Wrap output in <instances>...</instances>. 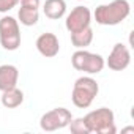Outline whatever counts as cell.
Instances as JSON below:
<instances>
[{"mask_svg": "<svg viewBox=\"0 0 134 134\" xmlns=\"http://www.w3.org/2000/svg\"><path fill=\"white\" fill-rule=\"evenodd\" d=\"M131 13V5L128 0H114L110 3L96 7L93 18L99 25H118Z\"/></svg>", "mask_w": 134, "mask_h": 134, "instance_id": "6da1fadb", "label": "cell"}, {"mask_svg": "<svg viewBox=\"0 0 134 134\" xmlns=\"http://www.w3.org/2000/svg\"><path fill=\"white\" fill-rule=\"evenodd\" d=\"M98 92H99L98 82L90 76H82V77L76 79V82L73 85V92H71L73 104L79 109H87L92 106Z\"/></svg>", "mask_w": 134, "mask_h": 134, "instance_id": "7a4b0ae2", "label": "cell"}, {"mask_svg": "<svg viewBox=\"0 0 134 134\" xmlns=\"http://www.w3.org/2000/svg\"><path fill=\"white\" fill-rule=\"evenodd\" d=\"M84 121L87 125L88 132L114 134L117 131V128H115V115L109 107H99L96 110L88 112L84 117Z\"/></svg>", "mask_w": 134, "mask_h": 134, "instance_id": "3957f363", "label": "cell"}, {"mask_svg": "<svg viewBox=\"0 0 134 134\" xmlns=\"http://www.w3.org/2000/svg\"><path fill=\"white\" fill-rule=\"evenodd\" d=\"M71 65L73 68L77 71H84L87 74H98L103 71V68L106 66L103 55L99 54H93L88 52L85 49H77L73 57H71Z\"/></svg>", "mask_w": 134, "mask_h": 134, "instance_id": "277c9868", "label": "cell"}, {"mask_svg": "<svg viewBox=\"0 0 134 134\" xmlns=\"http://www.w3.org/2000/svg\"><path fill=\"white\" fill-rule=\"evenodd\" d=\"M0 44L5 51H16L21 46L19 22L13 16H3L0 19Z\"/></svg>", "mask_w": 134, "mask_h": 134, "instance_id": "5b68a950", "label": "cell"}, {"mask_svg": "<svg viewBox=\"0 0 134 134\" xmlns=\"http://www.w3.org/2000/svg\"><path fill=\"white\" fill-rule=\"evenodd\" d=\"M71 118H73V115L66 107H55V109L41 115L40 126H41L43 131L52 132V131H57V129L68 128Z\"/></svg>", "mask_w": 134, "mask_h": 134, "instance_id": "8992f818", "label": "cell"}, {"mask_svg": "<svg viewBox=\"0 0 134 134\" xmlns=\"http://www.w3.org/2000/svg\"><path fill=\"white\" fill-rule=\"evenodd\" d=\"M90 22H92V11L87 8V7H76L71 10V13L66 16V21H65V27L70 33H74V32H79L85 27H90Z\"/></svg>", "mask_w": 134, "mask_h": 134, "instance_id": "52a82bcc", "label": "cell"}, {"mask_svg": "<svg viewBox=\"0 0 134 134\" xmlns=\"http://www.w3.org/2000/svg\"><path fill=\"white\" fill-rule=\"evenodd\" d=\"M104 63L107 65V68L112 70V71H123V70H126L129 66V63H131L129 49L123 43H117L112 47L107 60H104Z\"/></svg>", "mask_w": 134, "mask_h": 134, "instance_id": "ba28073f", "label": "cell"}, {"mask_svg": "<svg viewBox=\"0 0 134 134\" xmlns=\"http://www.w3.org/2000/svg\"><path fill=\"white\" fill-rule=\"evenodd\" d=\"M36 49L46 58H52V57L58 55V52H60V43H58L57 35L51 33V32L41 33L36 38Z\"/></svg>", "mask_w": 134, "mask_h": 134, "instance_id": "9c48e42d", "label": "cell"}, {"mask_svg": "<svg viewBox=\"0 0 134 134\" xmlns=\"http://www.w3.org/2000/svg\"><path fill=\"white\" fill-rule=\"evenodd\" d=\"M19 71L14 65H0V92L16 87Z\"/></svg>", "mask_w": 134, "mask_h": 134, "instance_id": "30bf717a", "label": "cell"}, {"mask_svg": "<svg viewBox=\"0 0 134 134\" xmlns=\"http://www.w3.org/2000/svg\"><path fill=\"white\" fill-rule=\"evenodd\" d=\"M43 13L47 19L58 21L66 13V2L65 0H46L43 5Z\"/></svg>", "mask_w": 134, "mask_h": 134, "instance_id": "8fae6325", "label": "cell"}, {"mask_svg": "<svg viewBox=\"0 0 134 134\" xmlns=\"http://www.w3.org/2000/svg\"><path fill=\"white\" fill-rule=\"evenodd\" d=\"M0 101H2L3 107H7V109H16L24 103V92L19 90L18 87H11V88L2 92Z\"/></svg>", "mask_w": 134, "mask_h": 134, "instance_id": "7c38bea8", "label": "cell"}, {"mask_svg": "<svg viewBox=\"0 0 134 134\" xmlns=\"http://www.w3.org/2000/svg\"><path fill=\"white\" fill-rule=\"evenodd\" d=\"M93 41V30L92 27H85L79 32L71 33V43L76 49H85L87 46H90Z\"/></svg>", "mask_w": 134, "mask_h": 134, "instance_id": "4fadbf2b", "label": "cell"}, {"mask_svg": "<svg viewBox=\"0 0 134 134\" xmlns=\"http://www.w3.org/2000/svg\"><path fill=\"white\" fill-rule=\"evenodd\" d=\"M18 18H19L18 22H21V24L25 25V27H32V25H35V24L40 21V13H38L36 8H25V7H21L19 11H18Z\"/></svg>", "mask_w": 134, "mask_h": 134, "instance_id": "5bb4252c", "label": "cell"}, {"mask_svg": "<svg viewBox=\"0 0 134 134\" xmlns=\"http://www.w3.org/2000/svg\"><path fill=\"white\" fill-rule=\"evenodd\" d=\"M68 128H70V131L73 134H90L88 129H87V125L84 121V117H81V118H71Z\"/></svg>", "mask_w": 134, "mask_h": 134, "instance_id": "9a60e30c", "label": "cell"}, {"mask_svg": "<svg viewBox=\"0 0 134 134\" xmlns=\"http://www.w3.org/2000/svg\"><path fill=\"white\" fill-rule=\"evenodd\" d=\"M19 5V0H0V13H8Z\"/></svg>", "mask_w": 134, "mask_h": 134, "instance_id": "2e32d148", "label": "cell"}, {"mask_svg": "<svg viewBox=\"0 0 134 134\" xmlns=\"http://www.w3.org/2000/svg\"><path fill=\"white\" fill-rule=\"evenodd\" d=\"M21 7H25V8H40V0H19Z\"/></svg>", "mask_w": 134, "mask_h": 134, "instance_id": "e0dca14e", "label": "cell"}, {"mask_svg": "<svg viewBox=\"0 0 134 134\" xmlns=\"http://www.w3.org/2000/svg\"><path fill=\"white\" fill-rule=\"evenodd\" d=\"M121 132H134V128H125V129H121Z\"/></svg>", "mask_w": 134, "mask_h": 134, "instance_id": "ac0fdd59", "label": "cell"}, {"mask_svg": "<svg viewBox=\"0 0 134 134\" xmlns=\"http://www.w3.org/2000/svg\"><path fill=\"white\" fill-rule=\"evenodd\" d=\"M79 2H84V0H79Z\"/></svg>", "mask_w": 134, "mask_h": 134, "instance_id": "d6986e66", "label": "cell"}]
</instances>
